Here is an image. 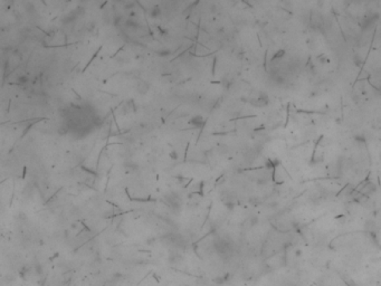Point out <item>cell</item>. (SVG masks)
<instances>
[{
  "instance_id": "11",
  "label": "cell",
  "mask_w": 381,
  "mask_h": 286,
  "mask_svg": "<svg viewBox=\"0 0 381 286\" xmlns=\"http://www.w3.org/2000/svg\"><path fill=\"white\" fill-rule=\"evenodd\" d=\"M134 6H135V5H134L133 2H125V4H124V9H125V10H131V9L134 8Z\"/></svg>"
},
{
  "instance_id": "8",
  "label": "cell",
  "mask_w": 381,
  "mask_h": 286,
  "mask_svg": "<svg viewBox=\"0 0 381 286\" xmlns=\"http://www.w3.org/2000/svg\"><path fill=\"white\" fill-rule=\"evenodd\" d=\"M170 54H171V52H170L169 49H161V50L158 52V55L160 56V57H167V56H169Z\"/></svg>"
},
{
  "instance_id": "13",
  "label": "cell",
  "mask_w": 381,
  "mask_h": 286,
  "mask_svg": "<svg viewBox=\"0 0 381 286\" xmlns=\"http://www.w3.org/2000/svg\"><path fill=\"white\" fill-rule=\"evenodd\" d=\"M102 122H103V121H102V119H100L99 116H96L95 119H94V124H95V125H101V124H102Z\"/></svg>"
},
{
  "instance_id": "4",
  "label": "cell",
  "mask_w": 381,
  "mask_h": 286,
  "mask_svg": "<svg viewBox=\"0 0 381 286\" xmlns=\"http://www.w3.org/2000/svg\"><path fill=\"white\" fill-rule=\"evenodd\" d=\"M189 123L195 125V126H203V125L205 124V121H203V116H200V115H196V116H193L191 120L189 121Z\"/></svg>"
},
{
  "instance_id": "10",
  "label": "cell",
  "mask_w": 381,
  "mask_h": 286,
  "mask_svg": "<svg viewBox=\"0 0 381 286\" xmlns=\"http://www.w3.org/2000/svg\"><path fill=\"white\" fill-rule=\"evenodd\" d=\"M169 157H170V159H172V160H178V153H177V151H175V150H172V151H170V153H169Z\"/></svg>"
},
{
  "instance_id": "5",
  "label": "cell",
  "mask_w": 381,
  "mask_h": 286,
  "mask_svg": "<svg viewBox=\"0 0 381 286\" xmlns=\"http://www.w3.org/2000/svg\"><path fill=\"white\" fill-rule=\"evenodd\" d=\"M150 16L152 18H158L161 16V8L159 7V6H154V7L151 8V10H150Z\"/></svg>"
},
{
  "instance_id": "14",
  "label": "cell",
  "mask_w": 381,
  "mask_h": 286,
  "mask_svg": "<svg viewBox=\"0 0 381 286\" xmlns=\"http://www.w3.org/2000/svg\"><path fill=\"white\" fill-rule=\"evenodd\" d=\"M210 11H211V12H216V11H217V6H216V5H211V7H210Z\"/></svg>"
},
{
  "instance_id": "3",
  "label": "cell",
  "mask_w": 381,
  "mask_h": 286,
  "mask_svg": "<svg viewBox=\"0 0 381 286\" xmlns=\"http://www.w3.org/2000/svg\"><path fill=\"white\" fill-rule=\"evenodd\" d=\"M125 26L131 29H137V28L140 27V24H139V21L137 19H134V18H127L126 20H125Z\"/></svg>"
},
{
  "instance_id": "12",
  "label": "cell",
  "mask_w": 381,
  "mask_h": 286,
  "mask_svg": "<svg viewBox=\"0 0 381 286\" xmlns=\"http://www.w3.org/2000/svg\"><path fill=\"white\" fill-rule=\"evenodd\" d=\"M121 20H122V16H120V15L115 16V17H114V25H119Z\"/></svg>"
},
{
  "instance_id": "6",
  "label": "cell",
  "mask_w": 381,
  "mask_h": 286,
  "mask_svg": "<svg viewBox=\"0 0 381 286\" xmlns=\"http://www.w3.org/2000/svg\"><path fill=\"white\" fill-rule=\"evenodd\" d=\"M24 7H25V10H26V12H28V14H34L35 11H36L35 5L33 4V2H25V4H24Z\"/></svg>"
},
{
  "instance_id": "1",
  "label": "cell",
  "mask_w": 381,
  "mask_h": 286,
  "mask_svg": "<svg viewBox=\"0 0 381 286\" xmlns=\"http://www.w3.org/2000/svg\"><path fill=\"white\" fill-rule=\"evenodd\" d=\"M150 90V84L148 82H145V81H140V82H137V93L141 94V95H144L147 94Z\"/></svg>"
},
{
  "instance_id": "9",
  "label": "cell",
  "mask_w": 381,
  "mask_h": 286,
  "mask_svg": "<svg viewBox=\"0 0 381 286\" xmlns=\"http://www.w3.org/2000/svg\"><path fill=\"white\" fill-rule=\"evenodd\" d=\"M67 132H68V128H67V126H65V125H64V126H61V128L58 129V133L61 135H65V134H67Z\"/></svg>"
},
{
  "instance_id": "7",
  "label": "cell",
  "mask_w": 381,
  "mask_h": 286,
  "mask_svg": "<svg viewBox=\"0 0 381 286\" xmlns=\"http://www.w3.org/2000/svg\"><path fill=\"white\" fill-rule=\"evenodd\" d=\"M28 81H29V77H28L27 75H20L17 77V82H18V84H20V85L27 84Z\"/></svg>"
},
{
  "instance_id": "2",
  "label": "cell",
  "mask_w": 381,
  "mask_h": 286,
  "mask_svg": "<svg viewBox=\"0 0 381 286\" xmlns=\"http://www.w3.org/2000/svg\"><path fill=\"white\" fill-rule=\"evenodd\" d=\"M124 168L129 171H137L139 170V164L135 163L133 161H130V160H126V161L124 162Z\"/></svg>"
}]
</instances>
